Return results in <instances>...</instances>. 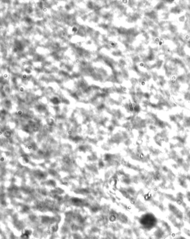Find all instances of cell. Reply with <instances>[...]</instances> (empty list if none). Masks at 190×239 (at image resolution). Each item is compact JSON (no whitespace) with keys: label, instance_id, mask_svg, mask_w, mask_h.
Here are the masks:
<instances>
[{"label":"cell","instance_id":"obj_1","mask_svg":"<svg viewBox=\"0 0 190 239\" xmlns=\"http://www.w3.org/2000/svg\"><path fill=\"white\" fill-rule=\"evenodd\" d=\"M142 222H144V225L146 227H151L153 225H154L155 220L153 217H151L150 216H148V217H146L143 220Z\"/></svg>","mask_w":190,"mask_h":239}]
</instances>
